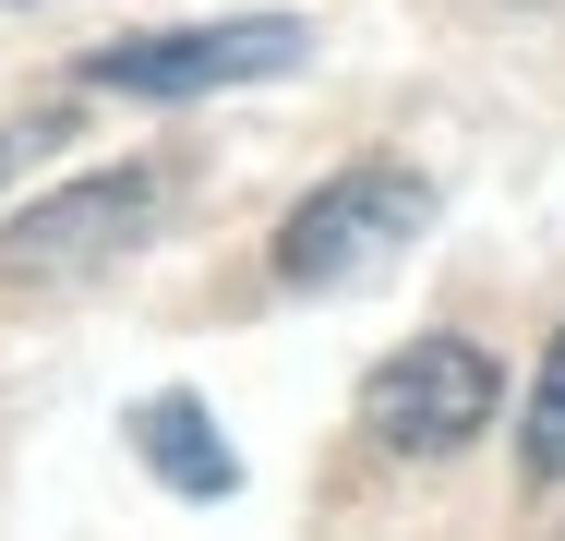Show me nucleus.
I'll list each match as a JSON object with an SVG mask.
<instances>
[{"label": "nucleus", "instance_id": "1", "mask_svg": "<svg viewBox=\"0 0 565 541\" xmlns=\"http://www.w3.org/2000/svg\"><path fill=\"white\" fill-rule=\"evenodd\" d=\"M434 229V181L422 169H338L326 193H301L289 229H277V277L289 289H338V277H373L397 241Z\"/></svg>", "mask_w": 565, "mask_h": 541}, {"label": "nucleus", "instance_id": "2", "mask_svg": "<svg viewBox=\"0 0 565 541\" xmlns=\"http://www.w3.org/2000/svg\"><path fill=\"white\" fill-rule=\"evenodd\" d=\"M157 216H169V181H157V169H97V181L49 193L36 216H12L0 277H12V289L97 277V265H120V253H145V241H157Z\"/></svg>", "mask_w": 565, "mask_h": 541}, {"label": "nucleus", "instance_id": "3", "mask_svg": "<svg viewBox=\"0 0 565 541\" xmlns=\"http://www.w3.org/2000/svg\"><path fill=\"white\" fill-rule=\"evenodd\" d=\"M493 397H505V373H493L481 337H409V349L373 373L361 422H373L385 457H457L469 433L493 422Z\"/></svg>", "mask_w": 565, "mask_h": 541}, {"label": "nucleus", "instance_id": "4", "mask_svg": "<svg viewBox=\"0 0 565 541\" xmlns=\"http://www.w3.org/2000/svg\"><path fill=\"white\" fill-rule=\"evenodd\" d=\"M301 61V24L253 12V24H181V36H120L85 61V85L109 97H205V85H265Z\"/></svg>", "mask_w": 565, "mask_h": 541}, {"label": "nucleus", "instance_id": "5", "mask_svg": "<svg viewBox=\"0 0 565 541\" xmlns=\"http://www.w3.org/2000/svg\"><path fill=\"white\" fill-rule=\"evenodd\" d=\"M132 445H145V469L181 481V494H228V481H241L228 445H217V422H205L193 397H145V410H132Z\"/></svg>", "mask_w": 565, "mask_h": 541}, {"label": "nucleus", "instance_id": "6", "mask_svg": "<svg viewBox=\"0 0 565 541\" xmlns=\"http://www.w3.org/2000/svg\"><path fill=\"white\" fill-rule=\"evenodd\" d=\"M530 481H565V337L542 361V385H530Z\"/></svg>", "mask_w": 565, "mask_h": 541}, {"label": "nucleus", "instance_id": "7", "mask_svg": "<svg viewBox=\"0 0 565 541\" xmlns=\"http://www.w3.org/2000/svg\"><path fill=\"white\" fill-rule=\"evenodd\" d=\"M24 145H36V132H0V181H12V169H24Z\"/></svg>", "mask_w": 565, "mask_h": 541}]
</instances>
